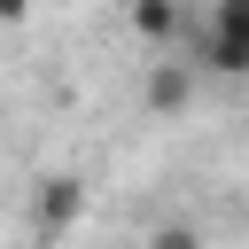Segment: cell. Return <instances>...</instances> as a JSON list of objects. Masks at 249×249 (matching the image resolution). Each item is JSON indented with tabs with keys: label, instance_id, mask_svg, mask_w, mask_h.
<instances>
[{
	"label": "cell",
	"instance_id": "1",
	"mask_svg": "<svg viewBox=\"0 0 249 249\" xmlns=\"http://www.w3.org/2000/svg\"><path fill=\"white\" fill-rule=\"evenodd\" d=\"M195 62L218 70V78H241V62H249V0H210V23L195 39Z\"/></svg>",
	"mask_w": 249,
	"mask_h": 249
},
{
	"label": "cell",
	"instance_id": "2",
	"mask_svg": "<svg viewBox=\"0 0 249 249\" xmlns=\"http://www.w3.org/2000/svg\"><path fill=\"white\" fill-rule=\"evenodd\" d=\"M124 16H132V31H140V39H187V31H195L179 0H132Z\"/></svg>",
	"mask_w": 249,
	"mask_h": 249
},
{
	"label": "cell",
	"instance_id": "3",
	"mask_svg": "<svg viewBox=\"0 0 249 249\" xmlns=\"http://www.w3.org/2000/svg\"><path fill=\"white\" fill-rule=\"evenodd\" d=\"M78 210H86V187H78V179H47V187H39V226H47V233L70 226Z\"/></svg>",
	"mask_w": 249,
	"mask_h": 249
},
{
	"label": "cell",
	"instance_id": "4",
	"mask_svg": "<svg viewBox=\"0 0 249 249\" xmlns=\"http://www.w3.org/2000/svg\"><path fill=\"white\" fill-rule=\"evenodd\" d=\"M187 86H195V70H187V62H163V70H156V109H179Z\"/></svg>",
	"mask_w": 249,
	"mask_h": 249
},
{
	"label": "cell",
	"instance_id": "5",
	"mask_svg": "<svg viewBox=\"0 0 249 249\" xmlns=\"http://www.w3.org/2000/svg\"><path fill=\"white\" fill-rule=\"evenodd\" d=\"M156 249H195V233H187V226H163V233H156Z\"/></svg>",
	"mask_w": 249,
	"mask_h": 249
},
{
	"label": "cell",
	"instance_id": "6",
	"mask_svg": "<svg viewBox=\"0 0 249 249\" xmlns=\"http://www.w3.org/2000/svg\"><path fill=\"white\" fill-rule=\"evenodd\" d=\"M31 16V0H0V23H23Z\"/></svg>",
	"mask_w": 249,
	"mask_h": 249
}]
</instances>
